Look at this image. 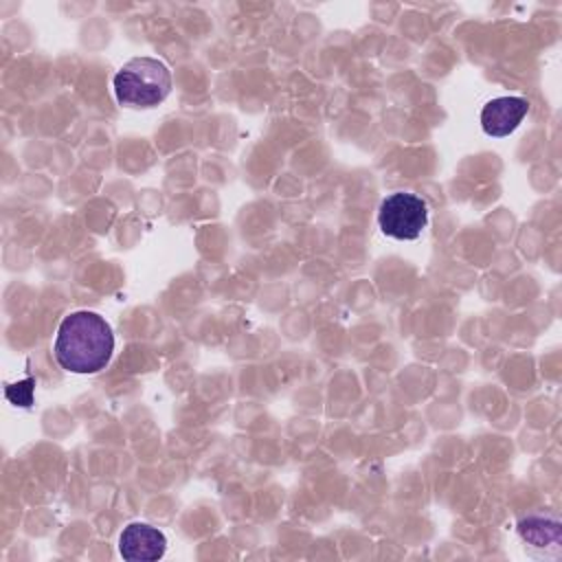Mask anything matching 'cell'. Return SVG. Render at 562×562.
Wrapping results in <instances>:
<instances>
[{
    "label": "cell",
    "mask_w": 562,
    "mask_h": 562,
    "mask_svg": "<svg viewBox=\"0 0 562 562\" xmlns=\"http://www.w3.org/2000/svg\"><path fill=\"white\" fill-rule=\"evenodd\" d=\"M529 103L522 97H496L481 110V127L487 136H509L527 116Z\"/></svg>",
    "instance_id": "5b68a950"
},
{
    "label": "cell",
    "mask_w": 562,
    "mask_h": 562,
    "mask_svg": "<svg viewBox=\"0 0 562 562\" xmlns=\"http://www.w3.org/2000/svg\"><path fill=\"white\" fill-rule=\"evenodd\" d=\"M171 92V70L156 57H134L114 75V94L127 108H154Z\"/></svg>",
    "instance_id": "7a4b0ae2"
},
{
    "label": "cell",
    "mask_w": 562,
    "mask_h": 562,
    "mask_svg": "<svg viewBox=\"0 0 562 562\" xmlns=\"http://www.w3.org/2000/svg\"><path fill=\"white\" fill-rule=\"evenodd\" d=\"M112 351V327L97 312L79 310L59 323L53 353L61 369L70 373H97L105 369Z\"/></svg>",
    "instance_id": "6da1fadb"
},
{
    "label": "cell",
    "mask_w": 562,
    "mask_h": 562,
    "mask_svg": "<svg viewBox=\"0 0 562 562\" xmlns=\"http://www.w3.org/2000/svg\"><path fill=\"white\" fill-rule=\"evenodd\" d=\"M167 551V538L147 522H130L119 536V553L130 562H154Z\"/></svg>",
    "instance_id": "277c9868"
},
{
    "label": "cell",
    "mask_w": 562,
    "mask_h": 562,
    "mask_svg": "<svg viewBox=\"0 0 562 562\" xmlns=\"http://www.w3.org/2000/svg\"><path fill=\"white\" fill-rule=\"evenodd\" d=\"M518 536L533 549H560L562 527L553 516H527L518 522Z\"/></svg>",
    "instance_id": "8992f818"
},
{
    "label": "cell",
    "mask_w": 562,
    "mask_h": 562,
    "mask_svg": "<svg viewBox=\"0 0 562 562\" xmlns=\"http://www.w3.org/2000/svg\"><path fill=\"white\" fill-rule=\"evenodd\" d=\"M378 224L386 237L397 241H413L428 224V204L415 193H391L378 209Z\"/></svg>",
    "instance_id": "3957f363"
}]
</instances>
